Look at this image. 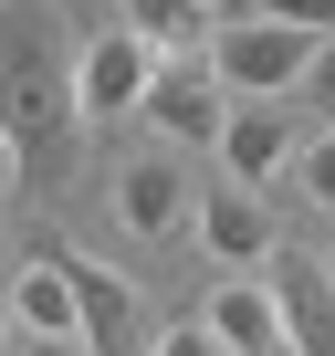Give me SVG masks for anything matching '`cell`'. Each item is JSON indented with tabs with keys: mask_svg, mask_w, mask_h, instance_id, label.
Masks as SVG:
<instances>
[{
	"mask_svg": "<svg viewBox=\"0 0 335 356\" xmlns=\"http://www.w3.org/2000/svg\"><path fill=\"white\" fill-rule=\"evenodd\" d=\"M293 95H304V105L335 126V42H314V63H304V84H293Z\"/></svg>",
	"mask_w": 335,
	"mask_h": 356,
	"instance_id": "cell-15",
	"label": "cell"
},
{
	"mask_svg": "<svg viewBox=\"0 0 335 356\" xmlns=\"http://www.w3.org/2000/svg\"><path fill=\"white\" fill-rule=\"evenodd\" d=\"M22 356H84V346H22Z\"/></svg>",
	"mask_w": 335,
	"mask_h": 356,
	"instance_id": "cell-18",
	"label": "cell"
},
{
	"mask_svg": "<svg viewBox=\"0 0 335 356\" xmlns=\"http://www.w3.org/2000/svg\"><path fill=\"white\" fill-rule=\"evenodd\" d=\"M147 356H220V346H210V325H168V335H157Z\"/></svg>",
	"mask_w": 335,
	"mask_h": 356,
	"instance_id": "cell-16",
	"label": "cell"
},
{
	"mask_svg": "<svg viewBox=\"0 0 335 356\" xmlns=\"http://www.w3.org/2000/svg\"><path fill=\"white\" fill-rule=\"evenodd\" d=\"M147 74H157V42L147 32H84L74 42V126H115V115H136V95H147Z\"/></svg>",
	"mask_w": 335,
	"mask_h": 356,
	"instance_id": "cell-3",
	"label": "cell"
},
{
	"mask_svg": "<svg viewBox=\"0 0 335 356\" xmlns=\"http://www.w3.org/2000/svg\"><path fill=\"white\" fill-rule=\"evenodd\" d=\"M63 283H74V325H84V356H136V283L95 252H53Z\"/></svg>",
	"mask_w": 335,
	"mask_h": 356,
	"instance_id": "cell-7",
	"label": "cell"
},
{
	"mask_svg": "<svg viewBox=\"0 0 335 356\" xmlns=\"http://www.w3.org/2000/svg\"><path fill=\"white\" fill-rule=\"evenodd\" d=\"M199 325H210L220 356H272V346H283V325H272V283H252V273H231V283L210 293Z\"/></svg>",
	"mask_w": 335,
	"mask_h": 356,
	"instance_id": "cell-10",
	"label": "cell"
},
{
	"mask_svg": "<svg viewBox=\"0 0 335 356\" xmlns=\"http://www.w3.org/2000/svg\"><path fill=\"white\" fill-rule=\"evenodd\" d=\"M11 325H22L32 346H74V335H84V325H74V283H63L53 252L22 262V283H11Z\"/></svg>",
	"mask_w": 335,
	"mask_h": 356,
	"instance_id": "cell-11",
	"label": "cell"
},
{
	"mask_svg": "<svg viewBox=\"0 0 335 356\" xmlns=\"http://www.w3.org/2000/svg\"><path fill=\"white\" fill-rule=\"evenodd\" d=\"M252 22H293V32H335V0H252Z\"/></svg>",
	"mask_w": 335,
	"mask_h": 356,
	"instance_id": "cell-14",
	"label": "cell"
},
{
	"mask_svg": "<svg viewBox=\"0 0 335 356\" xmlns=\"http://www.w3.org/2000/svg\"><path fill=\"white\" fill-rule=\"evenodd\" d=\"M22 189V157H11V136H0V200H11Z\"/></svg>",
	"mask_w": 335,
	"mask_h": 356,
	"instance_id": "cell-17",
	"label": "cell"
},
{
	"mask_svg": "<svg viewBox=\"0 0 335 356\" xmlns=\"http://www.w3.org/2000/svg\"><path fill=\"white\" fill-rule=\"evenodd\" d=\"M0 136L32 168L74 136V22L63 0H0Z\"/></svg>",
	"mask_w": 335,
	"mask_h": 356,
	"instance_id": "cell-1",
	"label": "cell"
},
{
	"mask_svg": "<svg viewBox=\"0 0 335 356\" xmlns=\"http://www.w3.org/2000/svg\"><path fill=\"white\" fill-rule=\"evenodd\" d=\"M210 147H220V178H231V189H262L272 168H293V115L283 105H231Z\"/></svg>",
	"mask_w": 335,
	"mask_h": 356,
	"instance_id": "cell-9",
	"label": "cell"
},
{
	"mask_svg": "<svg viewBox=\"0 0 335 356\" xmlns=\"http://www.w3.org/2000/svg\"><path fill=\"white\" fill-rule=\"evenodd\" d=\"M136 115L157 126V147H210V136H220V115H231V95H220L210 53H157V74H147Z\"/></svg>",
	"mask_w": 335,
	"mask_h": 356,
	"instance_id": "cell-4",
	"label": "cell"
},
{
	"mask_svg": "<svg viewBox=\"0 0 335 356\" xmlns=\"http://www.w3.org/2000/svg\"><path fill=\"white\" fill-rule=\"evenodd\" d=\"M189 231H199V252L220 262V273H262L283 241H272V210H262V189H210L199 210H189Z\"/></svg>",
	"mask_w": 335,
	"mask_h": 356,
	"instance_id": "cell-8",
	"label": "cell"
},
{
	"mask_svg": "<svg viewBox=\"0 0 335 356\" xmlns=\"http://www.w3.org/2000/svg\"><path fill=\"white\" fill-rule=\"evenodd\" d=\"M262 283H272V325H283V346H293V356H335V262H314V252H272Z\"/></svg>",
	"mask_w": 335,
	"mask_h": 356,
	"instance_id": "cell-5",
	"label": "cell"
},
{
	"mask_svg": "<svg viewBox=\"0 0 335 356\" xmlns=\"http://www.w3.org/2000/svg\"><path fill=\"white\" fill-rule=\"evenodd\" d=\"M189 210H199V189H189L179 147H147V157H126V168H115V220H126L136 241H168Z\"/></svg>",
	"mask_w": 335,
	"mask_h": 356,
	"instance_id": "cell-6",
	"label": "cell"
},
{
	"mask_svg": "<svg viewBox=\"0 0 335 356\" xmlns=\"http://www.w3.org/2000/svg\"><path fill=\"white\" fill-rule=\"evenodd\" d=\"M293 200H304V210H325V220H335V126H325V136H314V147H293Z\"/></svg>",
	"mask_w": 335,
	"mask_h": 356,
	"instance_id": "cell-13",
	"label": "cell"
},
{
	"mask_svg": "<svg viewBox=\"0 0 335 356\" xmlns=\"http://www.w3.org/2000/svg\"><path fill=\"white\" fill-rule=\"evenodd\" d=\"M126 32H147V42L168 53L179 32H210V11H199V0H126Z\"/></svg>",
	"mask_w": 335,
	"mask_h": 356,
	"instance_id": "cell-12",
	"label": "cell"
},
{
	"mask_svg": "<svg viewBox=\"0 0 335 356\" xmlns=\"http://www.w3.org/2000/svg\"><path fill=\"white\" fill-rule=\"evenodd\" d=\"M304 63H314V32H293V22H210V74H220L231 105L293 95Z\"/></svg>",
	"mask_w": 335,
	"mask_h": 356,
	"instance_id": "cell-2",
	"label": "cell"
}]
</instances>
